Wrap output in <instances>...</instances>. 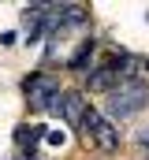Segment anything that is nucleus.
Returning a JSON list of instances; mask_svg holds the SVG:
<instances>
[{
    "mask_svg": "<svg viewBox=\"0 0 149 160\" xmlns=\"http://www.w3.org/2000/svg\"><path fill=\"white\" fill-rule=\"evenodd\" d=\"M149 104V82L142 78H123L108 89V101H105V112H108V123L116 119H131L138 116Z\"/></svg>",
    "mask_w": 149,
    "mask_h": 160,
    "instance_id": "1",
    "label": "nucleus"
},
{
    "mask_svg": "<svg viewBox=\"0 0 149 160\" xmlns=\"http://www.w3.org/2000/svg\"><path fill=\"white\" fill-rule=\"evenodd\" d=\"M78 127L97 142V149H101V153H119V127L108 123L101 112L86 108V112H82V119H78Z\"/></svg>",
    "mask_w": 149,
    "mask_h": 160,
    "instance_id": "2",
    "label": "nucleus"
},
{
    "mask_svg": "<svg viewBox=\"0 0 149 160\" xmlns=\"http://www.w3.org/2000/svg\"><path fill=\"white\" fill-rule=\"evenodd\" d=\"M23 89H26V101H30V108L45 112V108H49V101H52V93L60 89V82L52 78V75H26Z\"/></svg>",
    "mask_w": 149,
    "mask_h": 160,
    "instance_id": "3",
    "label": "nucleus"
},
{
    "mask_svg": "<svg viewBox=\"0 0 149 160\" xmlns=\"http://www.w3.org/2000/svg\"><path fill=\"white\" fill-rule=\"evenodd\" d=\"M41 138H45V127H19V130H15V142H19V149H23L26 160H34Z\"/></svg>",
    "mask_w": 149,
    "mask_h": 160,
    "instance_id": "4",
    "label": "nucleus"
},
{
    "mask_svg": "<svg viewBox=\"0 0 149 160\" xmlns=\"http://www.w3.org/2000/svg\"><path fill=\"white\" fill-rule=\"evenodd\" d=\"M112 86H116V75H112L108 67H93L86 75V89H93V93H108Z\"/></svg>",
    "mask_w": 149,
    "mask_h": 160,
    "instance_id": "5",
    "label": "nucleus"
},
{
    "mask_svg": "<svg viewBox=\"0 0 149 160\" xmlns=\"http://www.w3.org/2000/svg\"><path fill=\"white\" fill-rule=\"evenodd\" d=\"M82 112H86V101H82V93H78V89H71V93L64 97V119L78 127V119H82Z\"/></svg>",
    "mask_w": 149,
    "mask_h": 160,
    "instance_id": "6",
    "label": "nucleus"
},
{
    "mask_svg": "<svg viewBox=\"0 0 149 160\" xmlns=\"http://www.w3.org/2000/svg\"><path fill=\"white\" fill-rule=\"evenodd\" d=\"M90 60H93V38H90V41H82V45L71 52L67 67H71V71H90Z\"/></svg>",
    "mask_w": 149,
    "mask_h": 160,
    "instance_id": "7",
    "label": "nucleus"
},
{
    "mask_svg": "<svg viewBox=\"0 0 149 160\" xmlns=\"http://www.w3.org/2000/svg\"><path fill=\"white\" fill-rule=\"evenodd\" d=\"M45 142H49L52 149H64V142H67V134H64V130H45Z\"/></svg>",
    "mask_w": 149,
    "mask_h": 160,
    "instance_id": "8",
    "label": "nucleus"
},
{
    "mask_svg": "<svg viewBox=\"0 0 149 160\" xmlns=\"http://www.w3.org/2000/svg\"><path fill=\"white\" fill-rule=\"evenodd\" d=\"M138 145H149V130H142V134H138Z\"/></svg>",
    "mask_w": 149,
    "mask_h": 160,
    "instance_id": "9",
    "label": "nucleus"
},
{
    "mask_svg": "<svg viewBox=\"0 0 149 160\" xmlns=\"http://www.w3.org/2000/svg\"><path fill=\"white\" fill-rule=\"evenodd\" d=\"M34 160H37V157H34Z\"/></svg>",
    "mask_w": 149,
    "mask_h": 160,
    "instance_id": "10",
    "label": "nucleus"
}]
</instances>
